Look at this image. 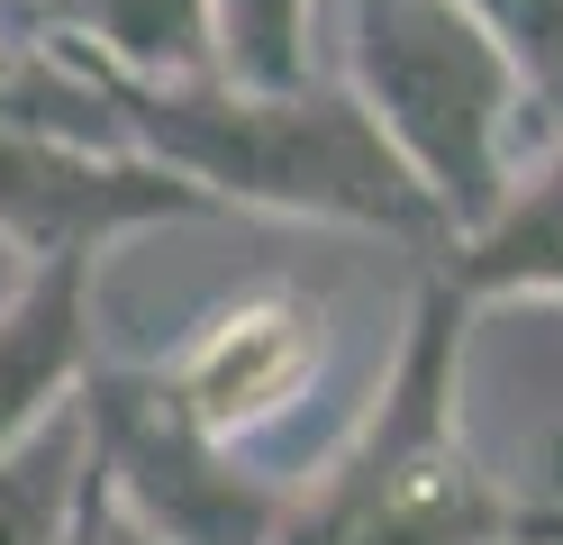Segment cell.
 <instances>
[{
  "instance_id": "cell-1",
  "label": "cell",
  "mask_w": 563,
  "mask_h": 545,
  "mask_svg": "<svg viewBox=\"0 0 563 545\" xmlns=\"http://www.w3.org/2000/svg\"><path fill=\"white\" fill-rule=\"evenodd\" d=\"M74 64L91 73V91H100L128 155H146L173 182H191L209 209L236 200V209L328 218V228H373V237L445 254V228H437L428 192L373 137L355 91H319V83L245 91V83H219V73H200V83H146V73H110L91 55H74Z\"/></svg>"
},
{
  "instance_id": "cell-2",
  "label": "cell",
  "mask_w": 563,
  "mask_h": 545,
  "mask_svg": "<svg viewBox=\"0 0 563 545\" xmlns=\"http://www.w3.org/2000/svg\"><path fill=\"white\" fill-rule=\"evenodd\" d=\"M345 91L373 119V137L400 155V173L428 192L445 246L473 237L509 200V182H518L509 128H518L527 91L464 0H355Z\"/></svg>"
},
{
  "instance_id": "cell-3",
  "label": "cell",
  "mask_w": 563,
  "mask_h": 545,
  "mask_svg": "<svg viewBox=\"0 0 563 545\" xmlns=\"http://www.w3.org/2000/svg\"><path fill=\"white\" fill-rule=\"evenodd\" d=\"M82 427H91V472L100 491L164 545H273L291 491L264 482L236 446H219L164 363H91L82 373Z\"/></svg>"
},
{
  "instance_id": "cell-4",
  "label": "cell",
  "mask_w": 563,
  "mask_h": 545,
  "mask_svg": "<svg viewBox=\"0 0 563 545\" xmlns=\"http://www.w3.org/2000/svg\"><path fill=\"white\" fill-rule=\"evenodd\" d=\"M200 209H209V200L191 192V182H173L164 164L128 155V145L0 128V246H19L27 264L100 254V246L128 237V228L200 218Z\"/></svg>"
},
{
  "instance_id": "cell-5",
  "label": "cell",
  "mask_w": 563,
  "mask_h": 545,
  "mask_svg": "<svg viewBox=\"0 0 563 545\" xmlns=\"http://www.w3.org/2000/svg\"><path fill=\"white\" fill-rule=\"evenodd\" d=\"M319 355H328V309L309 301V291H291V282H264V291H236V301L164 363V382L183 391V410L219 436V446H245L255 427H273L309 391Z\"/></svg>"
},
{
  "instance_id": "cell-6",
  "label": "cell",
  "mask_w": 563,
  "mask_h": 545,
  "mask_svg": "<svg viewBox=\"0 0 563 545\" xmlns=\"http://www.w3.org/2000/svg\"><path fill=\"white\" fill-rule=\"evenodd\" d=\"M91 264L100 254L27 264V282L0 301V455L46 427L91 373Z\"/></svg>"
},
{
  "instance_id": "cell-7",
  "label": "cell",
  "mask_w": 563,
  "mask_h": 545,
  "mask_svg": "<svg viewBox=\"0 0 563 545\" xmlns=\"http://www.w3.org/2000/svg\"><path fill=\"white\" fill-rule=\"evenodd\" d=\"M428 264L445 273V291L464 309H482V301H563V137L527 182H509V200L473 237H454Z\"/></svg>"
},
{
  "instance_id": "cell-8",
  "label": "cell",
  "mask_w": 563,
  "mask_h": 545,
  "mask_svg": "<svg viewBox=\"0 0 563 545\" xmlns=\"http://www.w3.org/2000/svg\"><path fill=\"white\" fill-rule=\"evenodd\" d=\"M37 19L74 55L110 64V73H146V83H200V73H219L209 0H37Z\"/></svg>"
},
{
  "instance_id": "cell-9",
  "label": "cell",
  "mask_w": 563,
  "mask_h": 545,
  "mask_svg": "<svg viewBox=\"0 0 563 545\" xmlns=\"http://www.w3.org/2000/svg\"><path fill=\"white\" fill-rule=\"evenodd\" d=\"M0 128L119 145L110 109H100V91H91V73L64 55V36L37 19V0H0Z\"/></svg>"
},
{
  "instance_id": "cell-10",
  "label": "cell",
  "mask_w": 563,
  "mask_h": 545,
  "mask_svg": "<svg viewBox=\"0 0 563 545\" xmlns=\"http://www.w3.org/2000/svg\"><path fill=\"white\" fill-rule=\"evenodd\" d=\"M91 472L82 400H64L46 427H27L0 455V545H74V500Z\"/></svg>"
},
{
  "instance_id": "cell-11",
  "label": "cell",
  "mask_w": 563,
  "mask_h": 545,
  "mask_svg": "<svg viewBox=\"0 0 563 545\" xmlns=\"http://www.w3.org/2000/svg\"><path fill=\"white\" fill-rule=\"evenodd\" d=\"M309 19H319V0H209L219 83L300 91V83H309Z\"/></svg>"
},
{
  "instance_id": "cell-12",
  "label": "cell",
  "mask_w": 563,
  "mask_h": 545,
  "mask_svg": "<svg viewBox=\"0 0 563 545\" xmlns=\"http://www.w3.org/2000/svg\"><path fill=\"white\" fill-rule=\"evenodd\" d=\"M464 10L482 19V36L509 55L518 91L545 100L563 119V0H464Z\"/></svg>"
},
{
  "instance_id": "cell-13",
  "label": "cell",
  "mask_w": 563,
  "mask_h": 545,
  "mask_svg": "<svg viewBox=\"0 0 563 545\" xmlns=\"http://www.w3.org/2000/svg\"><path fill=\"white\" fill-rule=\"evenodd\" d=\"M74 545H164V536H146V527H136L110 491H100V472H82V500H74Z\"/></svg>"
},
{
  "instance_id": "cell-14",
  "label": "cell",
  "mask_w": 563,
  "mask_h": 545,
  "mask_svg": "<svg viewBox=\"0 0 563 545\" xmlns=\"http://www.w3.org/2000/svg\"><path fill=\"white\" fill-rule=\"evenodd\" d=\"M509 545H563V491L554 500H509Z\"/></svg>"
}]
</instances>
